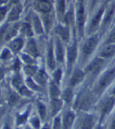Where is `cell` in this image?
Masks as SVG:
<instances>
[{"label": "cell", "mask_w": 115, "mask_h": 129, "mask_svg": "<svg viewBox=\"0 0 115 129\" xmlns=\"http://www.w3.org/2000/svg\"><path fill=\"white\" fill-rule=\"evenodd\" d=\"M32 104L28 103L24 107L19 110L14 117L15 127H24L29 121V119L32 116Z\"/></svg>", "instance_id": "obj_1"}, {"label": "cell", "mask_w": 115, "mask_h": 129, "mask_svg": "<svg viewBox=\"0 0 115 129\" xmlns=\"http://www.w3.org/2000/svg\"><path fill=\"white\" fill-rule=\"evenodd\" d=\"M21 13H22V6L20 3L13 5L12 8L8 12V13H7L6 23L7 24H11V23L19 20Z\"/></svg>", "instance_id": "obj_2"}, {"label": "cell", "mask_w": 115, "mask_h": 129, "mask_svg": "<svg viewBox=\"0 0 115 129\" xmlns=\"http://www.w3.org/2000/svg\"><path fill=\"white\" fill-rule=\"evenodd\" d=\"M24 41L21 38H15L8 43V48L11 50L13 55L20 54L22 49L24 48Z\"/></svg>", "instance_id": "obj_3"}, {"label": "cell", "mask_w": 115, "mask_h": 129, "mask_svg": "<svg viewBox=\"0 0 115 129\" xmlns=\"http://www.w3.org/2000/svg\"><path fill=\"white\" fill-rule=\"evenodd\" d=\"M25 48V53L29 56H32L35 59H37L39 56V51H38L37 44L33 38H29L28 41L24 45Z\"/></svg>", "instance_id": "obj_4"}, {"label": "cell", "mask_w": 115, "mask_h": 129, "mask_svg": "<svg viewBox=\"0 0 115 129\" xmlns=\"http://www.w3.org/2000/svg\"><path fill=\"white\" fill-rule=\"evenodd\" d=\"M25 85V78L23 77L21 72L14 73L10 81V85L13 88L14 91L20 89L23 85Z\"/></svg>", "instance_id": "obj_5"}, {"label": "cell", "mask_w": 115, "mask_h": 129, "mask_svg": "<svg viewBox=\"0 0 115 129\" xmlns=\"http://www.w3.org/2000/svg\"><path fill=\"white\" fill-rule=\"evenodd\" d=\"M56 59L55 56V51L53 49L52 43H50L48 46L47 55H46V63L47 66L50 70H54L56 65Z\"/></svg>", "instance_id": "obj_6"}, {"label": "cell", "mask_w": 115, "mask_h": 129, "mask_svg": "<svg viewBox=\"0 0 115 129\" xmlns=\"http://www.w3.org/2000/svg\"><path fill=\"white\" fill-rule=\"evenodd\" d=\"M114 104H115V100L113 97L106 98L105 100H103V102L101 104V107H100L102 118L111 111Z\"/></svg>", "instance_id": "obj_7"}, {"label": "cell", "mask_w": 115, "mask_h": 129, "mask_svg": "<svg viewBox=\"0 0 115 129\" xmlns=\"http://www.w3.org/2000/svg\"><path fill=\"white\" fill-rule=\"evenodd\" d=\"M115 77V71L112 70L107 71L105 74H103L101 78L99 81V87L100 88H105L106 86H108L112 82L113 78Z\"/></svg>", "instance_id": "obj_8"}, {"label": "cell", "mask_w": 115, "mask_h": 129, "mask_svg": "<svg viewBox=\"0 0 115 129\" xmlns=\"http://www.w3.org/2000/svg\"><path fill=\"white\" fill-rule=\"evenodd\" d=\"M63 107V101L58 99H51L50 101V114L54 118L57 116L58 113L60 111Z\"/></svg>", "instance_id": "obj_9"}, {"label": "cell", "mask_w": 115, "mask_h": 129, "mask_svg": "<svg viewBox=\"0 0 115 129\" xmlns=\"http://www.w3.org/2000/svg\"><path fill=\"white\" fill-rule=\"evenodd\" d=\"M35 106H36V110H37V114L41 118V120L45 121L47 118V114H48V109L46 105H45L42 101L37 100L35 101Z\"/></svg>", "instance_id": "obj_10"}, {"label": "cell", "mask_w": 115, "mask_h": 129, "mask_svg": "<svg viewBox=\"0 0 115 129\" xmlns=\"http://www.w3.org/2000/svg\"><path fill=\"white\" fill-rule=\"evenodd\" d=\"M97 43H98V37L96 35L90 38L89 40H87V42L85 43L83 47V52L85 56H89L93 52L95 47L96 46Z\"/></svg>", "instance_id": "obj_11"}, {"label": "cell", "mask_w": 115, "mask_h": 129, "mask_svg": "<svg viewBox=\"0 0 115 129\" xmlns=\"http://www.w3.org/2000/svg\"><path fill=\"white\" fill-rule=\"evenodd\" d=\"M90 105H91V98L88 94L84 93L78 97V101H77V107L79 109L86 110L90 107Z\"/></svg>", "instance_id": "obj_12"}, {"label": "cell", "mask_w": 115, "mask_h": 129, "mask_svg": "<svg viewBox=\"0 0 115 129\" xmlns=\"http://www.w3.org/2000/svg\"><path fill=\"white\" fill-rule=\"evenodd\" d=\"M34 80L41 87L45 85L48 81V75L44 70L38 68V70L37 71L36 74L34 75L33 77Z\"/></svg>", "instance_id": "obj_13"}, {"label": "cell", "mask_w": 115, "mask_h": 129, "mask_svg": "<svg viewBox=\"0 0 115 129\" xmlns=\"http://www.w3.org/2000/svg\"><path fill=\"white\" fill-rule=\"evenodd\" d=\"M32 27L33 31L37 35H41L43 33L42 23L37 15H33L32 18Z\"/></svg>", "instance_id": "obj_14"}, {"label": "cell", "mask_w": 115, "mask_h": 129, "mask_svg": "<svg viewBox=\"0 0 115 129\" xmlns=\"http://www.w3.org/2000/svg\"><path fill=\"white\" fill-rule=\"evenodd\" d=\"M75 116L72 112H67L62 120V129H70L74 121Z\"/></svg>", "instance_id": "obj_15"}, {"label": "cell", "mask_w": 115, "mask_h": 129, "mask_svg": "<svg viewBox=\"0 0 115 129\" xmlns=\"http://www.w3.org/2000/svg\"><path fill=\"white\" fill-rule=\"evenodd\" d=\"M55 56L56 61L58 63H63L64 59V51L63 45L60 42V40H56L55 45Z\"/></svg>", "instance_id": "obj_16"}, {"label": "cell", "mask_w": 115, "mask_h": 129, "mask_svg": "<svg viewBox=\"0 0 115 129\" xmlns=\"http://www.w3.org/2000/svg\"><path fill=\"white\" fill-rule=\"evenodd\" d=\"M94 125L93 117L89 115H85L81 117L80 120L81 129H92Z\"/></svg>", "instance_id": "obj_17"}, {"label": "cell", "mask_w": 115, "mask_h": 129, "mask_svg": "<svg viewBox=\"0 0 115 129\" xmlns=\"http://www.w3.org/2000/svg\"><path fill=\"white\" fill-rule=\"evenodd\" d=\"M103 59H94L93 61L89 65V67L87 68V71L89 73H92V74H96L100 70V68L103 67Z\"/></svg>", "instance_id": "obj_18"}, {"label": "cell", "mask_w": 115, "mask_h": 129, "mask_svg": "<svg viewBox=\"0 0 115 129\" xmlns=\"http://www.w3.org/2000/svg\"><path fill=\"white\" fill-rule=\"evenodd\" d=\"M84 73L83 71H81L79 69H77L74 71V72L73 73L71 80H70V85L71 86H74L76 85L79 84V83L83 80L84 78Z\"/></svg>", "instance_id": "obj_19"}, {"label": "cell", "mask_w": 115, "mask_h": 129, "mask_svg": "<svg viewBox=\"0 0 115 129\" xmlns=\"http://www.w3.org/2000/svg\"><path fill=\"white\" fill-rule=\"evenodd\" d=\"M38 68L37 65H23L22 72L25 75V77H34Z\"/></svg>", "instance_id": "obj_20"}, {"label": "cell", "mask_w": 115, "mask_h": 129, "mask_svg": "<svg viewBox=\"0 0 115 129\" xmlns=\"http://www.w3.org/2000/svg\"><path fill=\"white\" fill-rule=\"evenodd\" d=\"M49 93L50 99H58L60 95V91L59 89L58 85L54 81H51L49 86Z\"/></svg>", "instance_id": "obj_21"}, {"label": "cell", "mask_w": 115, "mask_h": 129, "mask_svg": "<svg viewBox=\"0 0 115 129\" xmlns=\"http://www.w3.org/2000/svg\"><path fill=\"white\" fill-rule=\"evenodd\" d=\"M34 129H41L42 127V120L38 117V115H32L27 123Z\"/></svg>", "instance_id": "obj_22"}, {"label": "cell", "mask_w": 115, "mask_h": 129, "mask_svg": "<svg viewBox=\"0 0 115 129\" xmlns=\"http://www.w3.org/2000/svg\"><path fill=\"white\" fill-rule=\"evenodd\" d=\"M38 10L43 13H48L52 10V5L49 0H40L38 3Z\"/></svg>", "instance_id": "obj_23"}, {"label": "cell", "mask_w": 115, "mask_h": 129, "mask_svg": "<svg viewBox=\"0 0 115 129\" xmlns=\"http://www.w3.org/2000/svg\"><path fill=\"white\" fill-rule=\"evenodd\" d=\"M25 84L34 92H39L41 90V86L34 80L32 77H25Z\"/></svg>", "instance_id": "obj_24"}, {"label": "cell", "mask_w": 115, "mask_h": 129, "mask_svg": "<svg viewBox=\"0 0 115 129\" xmlns=\"http://www.w3.org/2000/svg\"><path fill=\"white\" fill-rule=\"evenodd\" d=\"M20 59L22 62L23 65H36V59L33 58L32 56H29L25 52L20 53Z\"/></svg>", "instance_id": "obj_25"}, {"label": "cell", "mask_w": 115, "mask_h": 129, "mask_svg": "<svg viewBox=\"0 0 115 129\" xmlns=\"http://www.w3.org/2000/svg\"><path fill=\"white\" fill-rule=\"evenodd\" d=\"M17 92L20 97H23V98H29L30 99V98H32L34 95V92L31 90L27 86L26 84L24 85H23L20 89H18L17 91Z\"/></svg>", "instance_id": "obj_26"}, {"label": "cell", "mask_w": 115, "mask_h": 129, "mask_svg": "<svg viewBox=\"0 0 115 129\" xmlns=\"http://www.w3.org/2000/svg\"><path fill=\"white\" fill-rule=\"evenodd\" d=\"M76 56H77V51H76L75 45L69 47L67 49V63H68L69 67H70L74 62V60L76 59Z\"/></svg>", "instance_id": "obj_27"}, {"label": "cell", "mask_w": 115, "mask_h": 129, "mask_svg": "<svg viewBox=\"0 0 115 129\" xmlns=\"http://www.w3.org/2000/svg\"><path fill=\"white\" fill-rule=\"evenodd\" d=\"M115 54V45H110L105 47L100 52V56L103 58H110Z\"/></svg>", "instance_id": "obj_28"}, {"label": "cell", "mask_w": 115, "mask_h": 129, "mask_svg": "<svg viewBox=\"0 0 115 129\" xmlns=\"http://www.w3.org/2000/svg\"><path fill=\"white\" fill-rule=\"evenodd\" d=\"M56 32L64 41L67 42L68 40V39H69V31L67 27H64L63 26H58L56 28Z\"/></svg>", "instance_id": "obj_29"}, {"label": "cell", "mask_w": 115, "mask_h": 129, "mask_svg": "<svg viewBox=\"0 0 115 129\" xmlns=\"http://www.w3.org/2000/svg\"><path fill=\"white\" fill-rule=\"evenodd\" d=\"M13 55V53L8 47L3 48L0 52V60L1 61H8L12 59Z\"/></svg>", "instance_id": "obj_30"}, {"label": "cell", "mask_w": 115, "mask_h": 129, "mask_svg": "<svg viewBox=\"0 0 115 129\" xmlns=\"http://www.w3.org/2000/svg\"><path fill=\"white\" fill-rule=\"evenodd\" d=\"M20 31L24 35L27 36L29 38H32V35H33L32 27L29 24H27V23H24V24L20 27Z\"/></svg>", "instance_id": "obj_31"}, {"label": "cell", "mask_w": 115, "mask_h": 129, "mask_svg": "<svg viewBox=\"0 0 115 129\" xmlns=\"http://www.w3.org/2000/svg\"><path fill=\"white\" fill-rule=\"evenodd\" d=\"M77 20H78V24L80 27V30H81L84 24V20H85V10H84V6L82 5H80L78 7Z\"/></svg>", "instance_id": "obj_32"}, {"label": "cell", "mask_w": 115, "mask_h": 129, "mask_svg": "<svg viewBox=\"0 0 115 129\" xmlns=\"http://www.w3.org/2000/svg\"><path fill=\"white\" fill-rule=\"evenodd\" d=\"M61 78H62V71H61L60 68H58V69L55 70L54 74H53V81L56 84L59 85Z\"/></svg>", "instance_id": "obj_33"}, {"label": "cell", "mask_w": 115, "mask_h": 129, "mask_svg": "<svg viewBox=\"0 0 115 129\" xmlns=\"http://www.w3.org/2000/svg\"><path fill=\"white\" fill-rule=\"evenodd\" d=\"M72 97H73V94H72L71 89L67 88L63 93V100L65 102L69 103V102H71V100H72Z\"/></svg>", "instance_id": "obj_34"}, {"label": "cell", "mask_w": 115, "mask_h": 129, "mask_svg": "<svg viewBox=\"0 0 115 129\" xmlns=\"http://www.w3.org/2000/svg\"><path fill=\"white\" fill-rule=\"evenodd\" d=\"M52 129H62V120L60 117H55L53 119Z\"/></svg>", "instance_id": "obj_35"}, {"label": "cell", "mask_w": 115, "mask_h": 129, "mask_svg": "<svg viewBox=\"0 0 115 129\" xmlns=\"http://www.w3.org/2000/svg\"><path fill=\"white\" fill-rule=\"evenodd\" d=\"M103 12V10H99V12L97 13L96 16L93 18V21H92V24H91L92 27H96L98 25L99 20H100V18L102 17Z\"/></svg>", "instance_id": "obj_36"}, {"label": "cell", "mask_w": 115, "mask_h": 129, "mask_svg": "<svg viewBox=\"0 0 115 129\" xmlns=\"http://www.w3.org/2000/svg\"><path fill=\"white\" fill-rule=\"evenodd\" d=\"M8 27H9V24L6 23V24H4L3 26L0 27V41L4 40V38H5L7 29H8Z\"/></svg>", "instance_id": "obj_37"}, {"label": "cell", "mask_w": 115, "mask_h": 129, "mask_svg": "<svg viewBox=\"0 0 115 129\" xmlns=\"http://www.w3.org/2000/svg\"><path fill=\"white\" fill-rule=\"evenodd\" d=\"M58 10L60 13H64L65 10V0H58Z\"/></svg>", "instance_id": "obj_38"}, {"label": "cell", "mask_w": 115, "mask_h": 129, "mask_svg": "<svg viewBox=\"0 0 115 129\" xmlns=\"http://www.w3.org/2000/svg\"><path fill=\"white\" fill-rule=\"evenodd\" d=\"M6 13H7V7L6 6H0V22L4 19Z\"/></svg>", "instance_id": "obj_39"}, {"label": "cell", "mask_w": 115, "mask_h": 129, "mask_svg": "<svg viewBox=\"0 0 115 129\" xmlns=\"http://www.w3.org/2000/svg\"><path fill=\"white\" fill-rule=\"evenodd\" d=\"M5 75H6V70L4 69V67H0V83L3 81Z\"/></svg>", "instance_id": "obj_40"}, {"label": "cell", "mask_w": 115, "mask_h": 129, "mask_svg": "<svg viewBox=\"0 0 115 129\" xmlns=\"http://www.w3.org/2000/svg\"><path fill=\"white\" fill-rule=\"evenodd\" d=\"M14 127H13L11 126V124L8 122V121H6V122H4V124L2 125V127L0 129H14Z\"/></svg>", "instance_id": "obj_41"}, {"label": "cell", "mask_w": 115, "mask_h": 129, "mask_svg": "<svg viewBox=\"0 0 115 129\" xmlns=\"http://www.w3.org/2000/svg\"><path fill=\"white\" fill-rule=\"evenodd\" d=\"M107 42H109V43H113V42H115V31H113L110 34L109 39H107Z\"/></svg>", "instance_id": "obj_42"}, {"label": "cell", "mask_w": 115, "mask_h": 129, "mask_svg": "<svg viewBox=\"0 0 115 129\" xmlns=\"http://www.w3.org/2000/svg\"><path fill=\"white\" fill-rule=\"evenodd\" d=\"M3 101V92H2V89L0 88V106L2 105Z\"/></svg>", "instance_id": "obj_43"}, {"label": "cell", "mask_w": 115, "mask_h": 129, "mask_svg": "<svg viewBox=\"0 0 115 129\" xmlns=\"http://www.w3.org/2000/svg\"><path fill=\"white\" fill-rule=\"evenodd\" d=\"M41 129H52V127L48 124H44V125H42Z\"/></svg>", "instance_id": "obj_44"}, {"label": "cell", "mask_w": 115, "mask_h": 129, "mask_svg": "<svg viewBox=\"0 0 115 129\" xmlns=\"http://www.w3.org/2000/svg\"><path fill=\"white\" fill-rule=\"evenodd\" d=\"M23 128H24V129H34V128H32V127H31L28 124H25L24 127H23Z\"/></svg>", "instance_id": "obj_45"}, {"label": "cell", "mask_w": 115, "mask_h": 129, "mask_svg": "<svg viewBox=\"0 0 115 129\" xmlns=\"http://www.w3.org/2000/svg\"><path fill=\"white\" fill-rule=\"evenodd\" d=\"M112 129H115V121H113L112 124Z\"/></svg>", "instance_id": "obj_46"}, {"label": "cell", "mask_w": 115, "mask_h": 129, "mask_svg": "<svg viewBox=\"0 0 115 129\" xmlns=\"http://www.w3.org/2000/svg\"><path fill=\"white\" fill-rule=\"evenodd\" d=\"M14 129H24V128H23V127H15Z\"/></svg>", "instance_id": "obj_47"}, {"label": "cell", "mask_w": 115, "mask_h": 129, "mask_svg": "<svg viewBox=\"0 0 115 129\" xmlns=\"http://www.w3.org/2000/svg\"><path fill=\"white\" fill-rule=\"evenodd\" d=\"M96 129H103V127H99H99H97Z\"/></svg>", "instance_id": "obj_48"}, {"label": "cell", "mask_w": 115, "mask_h": 129, "mask_svg": "<svg viewBox=\"0 0 115 129\" xmlns=\"http://www.w3.org/2000/svg\"><path fill=\"white\" fill-rule=\"evenodd\" d=\"M113 94L115 95V87H114V88H113Z\"/></svg>", "instance_id": "obj_49"}, {"label": "cell", "mask_w": 115, "mask_h": 129, "mask_svg": "<svg viewBox=\"0 0 115 129\" xmlns=\"http://www.w3.org/2000/svg\"><path fill=\"white\" fill-rule=\"evenodd\" d=\"M0 112H1V106H0Z\"/></svg>", "instance_id": "obj_50"}, {"label": "cell", "mask_w": 115, "mask_h": 129, "mask_svg": "<svg viewBox=\"0 0 115 129\" xmlns=\"http://www.w3.org/2000/svg\"><path fill=\"white\" fill-rule=\"evenodd\" d=\"M113 121H115V116H114V120H113Z\"/></svg>", "instance_id": "obj_51"}, {"label": "cell", "mask_w": 115, "mask_h": 129, "mask_svg": "<svg viewBox=\"0 0 115 129\" xmlns=\"http://www.w3.org/2000/svg\"><path fill=\"white\" fill-rule=\"evenodd\" d=\"M95 1H96V0H93V3H95Z\"/></svg>", "instance_id": "obj_52"}]
</instances>
